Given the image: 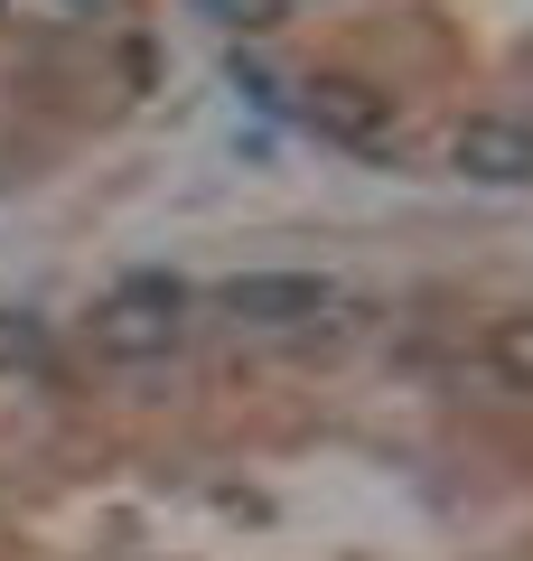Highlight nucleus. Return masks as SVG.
<instances>
[{"instance_id": "nucleus-1", "label": "nucleus", "mask_w": 533, "mask_h": 561, "mask_svg": "<svg viewBox=\"0 0 533 561\" xmlns=\"http://www.w3.org/2000/svg\"><path fill=\"white\" fill-rule=\"evenodd\" d=\"M188 290L178 280H132V290H113V300L94 309V356H113V365H159V356H178L188 346Z\"/></svg>"}, {"instance_id": "nucleus-2", "label": "nucleus", "mask_w": 533, "mask_h": 561, "mask_svg": "<svg viewBox=\"0 0 533 561\" xmlns=\"http://www.w3.org/2000/svg\"><path fill=\"white\" fill-rule=\"evenodd\" d=\"M299 122H309L318 140H337V150H365V160L394 150V94L365 84V76H318V84H299Z\"/></svg>"}, {"instance_id": "nucleus-3", "label": "nucleus", "mask_w": 533, "mask_h": 561, "mask_svg": "<svg viewBox=\"0 0 533 561\" xmlns=\"http://www.w3.org/2000/svg\"><path fill=\"white\" fill-rule=\"evenodd\" d=\"M216 309H225V319H243V328H309V319H328V309H337V290L318 272H235L216 290Z\"/></svg>"}, {"instance_id": "nucleus-4", "label": "nucleus", "mask_w": 533, "mask_h": 561, "mask_svg": "<svg viewBox=\"0 0 533 561\" xmlns=\"http://www.w3.org/2000/svg\"><path fill=\"white\" fill-rule=\"evenodd\" d=\"M450 169L468 187H533V122H506V113H468L450 131Z\"/></svg>"}, {"instance_id": "nucleus-5", "label": "nucleus", "mask_w": 533, "mask_h": 561, "mask_svg": "<svg viewBox=\"0 0 533 561\" xmlns=\"http://www.w3.org/2000/svg\"><path fill=\"white\" fill-rule=\"evenodd\" d=\"M0 28H20V38H94L103 0H0Z\"/></svg>"}, {"instance_id": "nucleus-6", "label": "nucleus", "mask_w": 533, "mask_h": 561, "mask_svg": "<svg viewBox=\"0 0 533 561\" xmlns=\"http://www.w3.org/2000/svg\"><path fill=\"white\" fill-rule=\"evenodd\" d=\"M487 365L514 383V393H533V309H514V319L487 328Z\"/></svg>"}, {"instance_id": "nucleus-7", "label": "nucleus", "mask_w": 533, "mask_h": 561, "mask_svg": "<svg viewBox=\"0 0 533 561\" xmlns=\"http://www.w3.org/2000/svg\"><path fill=\"white\" fill-rule=\"evenodd\" d=\"M0 365H47V319L0 309Z\"/></svg>"}, {"instance_id": "nucleus-8", "label": "nucleus", "mask_w": 533, "mask_h": 561, "mask_svg": "<svg viewBox=\"0 0 533 561\" xmlns=\"http://www.w3.org/2000/svg\"><path fill=\"white\" fill-rule=\"evenodd\" d=\"M225 28H243V38H262V28H281L291 20V0H206Z\"/></svg>"}]
</instances>
